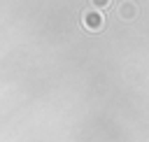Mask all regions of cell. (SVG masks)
<instances>
[{"instance_id": "cell-1", "label": "cell", "mask_w": 149, "mask_h": 142, "mask_svg": "<svg viewBox=\"0 0 149 142\" xmlns=\"http://www.w3.org/2000/svg\"><path fill=\"white\" fill-rule=\"evenodd\" d=\"M81 26L86 30H91V33H98V30L105 28V16L100 12H95V9H88V12L81 14Z\"/></svg>"}, {"instance_id": "cell-3", "label": "cell", "mask_w": 149, "mask_h": 142, "mask_svg": "<svg viewBox=\"0 0 149 142\" xmlns=\"http://www.w3.org/2000/svg\"><path fill=\"white\" fill-rule=\"evenodd\" d=\"M109 2H112V0H91V5H93L95 9H105Z\"/></svg>"}, {"instance_id": "cell-2", "label": "cell", "mask_w": 149, "mask_h": 142, "mask_svg": "<svg viewBox=\"0 0 149 142\" xmlns=\"http://www.w3.org/2000/svg\"><path fill=\"white\" fill-rule=\"evenodd\" d=\"M119 16H121V19H126V21H133V19L137 16V5H135V2H130V0L121 2V7H119Z\"/></svg>"}]
</instances>
